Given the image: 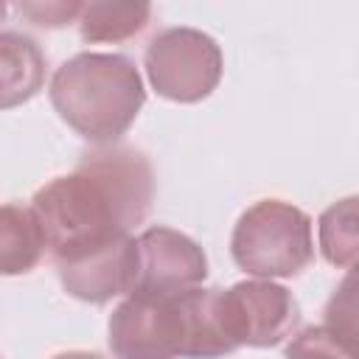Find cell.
I'll return each mask as SVG.
<instances>
[{
    "instance_id": "obj_15",
    "label": "cell",
    "mask_w": 359,
    "mask_h": 359,
    "mask_svg": "<svg viewBox=\"0 0 359 359\" xmlns=\"http://www.w3.org/2000/svg\"><path fill=\"white\" fill-rule=\"evenodd\" d=\"M53 359H104L101 353H90V351H65V353H56Z\"/></svg>"
},
{
    "instance_id": "obj_5",
    "label": "cell",
    "mask_w": 359,
    "mask_h": 359,
    "mask_svg": "<svg viewBox=\"0 0 359 359\" xmlns=\"http://www.w3.org/2000/svg\"><path fill=\"white\" fill-rule=\"evenodd\" d=\"M151 87L180 104H196L208 98L224 70V56L219 42L199 28H165L149 45L143 56Z\"/></svg>"
},
{
    "instance_id": "obj_6",
    "label": "cell",
    "mask_w": 359,
    "mask_h": 359,
    "mask_svg": "<svg viewBox=\"0 0 359 359\" xmlns=\"http://www.w3.org/2000/svg\"><path fill=\"white\" fill-rule=\"evenodd\" d=\"M219 331L230 353L241 345L272 348L283 342L297 325V300L292 292L272 280H241L216 292Z\"/></svg>"
},
{
    "instance_id": "obj_2",
    "label": "cell",
    "mask_w": 359,
    "mask_h": 359,
    "mask_svg": "<svg viewBox=\"0 0 359 359\" xmlns=\"http://www.w3.org/2000/svg\"><path fill=\"white\" fill-rule=\"evenodd\" d=\"M146 101L143 79L123 53H76L50 79V104L84 140L115 143Z\"/></svg>"
},
{
    "instance_id": "obj_8",
    "label": "cell",
    "mask_w": 359,
    "mask_h": 359,
    "mask_svg": "<svg viewBox=\"0 0 359 359\" xmlns=\"http://www.w3.org/2000/svg\"><path fill=\"white\" fill-rule=\"evenodd\" d=\"M56 272L65 292L84 303L101 306L118 294H129L137 280V238L123 236L56 258Z\"/></svg>"
},
{
    "instance_id": "obj_10",
    "label": "cell",
    "mask_w": 359,
    "mask_h": 359,
    "mask_svg": "<svg viewBox=\"0 0 359 359\" xmlns=\"http://www.w3.org/2000/svg\"><path fill=\"white\" fill-rule=\"evenodd\" d=\"M45 250L42 227L31 208L0 205V275L31 272Z\"/></svg>"
},
{
    "instance_id": "obj_12",
    "label": "cell",
    "mask_w": 359,
    "mask_h": 359,
    "mask_svg": "<svg viewBox=\"0 0 359 359\" xmlns=\"http://www.w3.org/2000/svg\"><path fill=\"white\" fill-rule=\"evenodd\" d=\"M359 247V224H356V196H348L331 205L320 216V250L328 264L351 269Z\"/></svg>"
},
{
    "instance_id": "obj_4",
    "label": "cell",
    "mask_w": 359,
    "mask_h": 359,
    "mask_svg": "<svg viewBox=\"0 0 359 359\" xmlns=\"http://www.w3.org/2000/svg\"><path fill=\"white\" fill-rule=\"evenodd\" d=\"M230 252L247 275L292 278L314 261L311 219L292 202L261 199L238 216Z\"/></svg>"
},
{
    "instance_id": "obj_11",
    "label": "cell",
    "mask_w": 359,
    "mask_h": 359,
    "mask_svg": "<svg viewBox=\"0 0 359 359\" xmlns=\"http://www.w3.org/2000/svg\"><path fill=\"white\" fill-rule=\"evenodd\" d=\"M149 3H81L76 17L84 42H123L146 28Z\"/></svg>"
},
{
    "instance_id": "obj_7",
    "label": "cell",
    "mask_w": 359,
    "mask_h": 359,
    "mask_svg": "<svg viewBox=\"0 0 359 359\" xmlns=\"http://www.w3.org/2000/svg\"><path fill=\"white\" fill-rule=\"evenodd\" d=\"M208 278L202 247L171 227H149L137 236V280L129 294H177Z\"/></svg>"
},
{
    "instance_id": "obj_9",
    "label": "cell",
    "mask_w": 359,
    "mask_h": 359,
    "mask_svg": "<svg viewBox=\"0 0 359 359\" xmlns=\"http://www.w3.org/2000/svg\"><path fill=\"white\" fill-rule=\"evenodd\" d=\"M45 84V53L39 42L20 31L0 34V109L31 101Z\"/></svg>"
},
{
    "instance_id": "obj_1",
    "label": "cell",
    "mask_w": 359,
    "mask_h": 359,
    "mask_svg": "<svg viewBox=\"0 0 359 359\" xmlns=\"http://www.w3.org/2000/svg\"><path fill=\"white\" fill-rule=\"evenodd\" d=\"M151 199L149 160L129 146H109L84 154L70 174L42 185L31 210L56 261L132 236V227L149 216Z\"/></svg>"
},
{
    "instance_id": "obj_13",
    "label": "cell",
    "mask_w": 359,
    "mask_h": 359,
    "mask_svg": "<svg viewBox=\"0 0 359 359\" xmlns=\"http://www.w3.org/2000/svg\"><path fill=\"white\" fill-rule=\"evenodd\" d=\"M286 359H356L353 328H345L334 320L325 325H309L286 345Z\"/></svg>"
},
{
    "instance_id": "obj_3",
    "label": "cell",
    "mask_w": 359,
    "mask_h": 359,
    "mask_svg": "<svg viewBox=\"0 0 359 359\" xmlns=\"http://www.w3.org/2000/svg\"><path fill=\"white\" fill-rule=\"evenodd\" d=\"M109 348L115 359H210L205 289L129 294L109 314Z\"/></svg>"
},
{
    "instance_id": "obj_14",
    "label": "cell",
    "mask_w": 359,
    "mask_h": 359,
    "mask_svg": "<svg viewBox=\"0 0 359 359\" xmlns=\"http://www.w3.org/2000/svg\"><path fill=\"white\" fill-rule=\"evenodd\" d=\"M20 11L34 22V25H48V28H59L67 25L70 20L79 17L81 3H22Z\"/></svg>"
},
{
    "instance_id": "obj_16",
    "label": "cell",
    "mask_w": 359,
    "mask_h": 359,
    "mask_svg": "<svg viewBox=\"0 0 359 359\" xmlns=\"http://www.w3.org/2000/svg\"><path fill=\"white\" fill-rule=\"evenodd\" d=\"M3 17H6V3L0 0V20H3Z\"/></svg>"
}]
</instances>
